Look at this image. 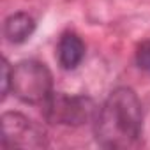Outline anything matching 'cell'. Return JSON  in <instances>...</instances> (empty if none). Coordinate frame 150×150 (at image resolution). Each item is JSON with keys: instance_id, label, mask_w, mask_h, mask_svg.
Listing matches in <instances>:
<instances>
[{"instance_id": "obj_7", "label": "cell", "mask_w": 150, "mask_h": 150, "mask_svg": "<svg viewBox=\"0 0 150 150\" xmlns=\"http://www.w3.org/2000/svg\"><path fill=\"white\" fill-rule=\"evenodd\" d=\"M136 65L141 71L150 72V41H143L138 48H136V55H134Z\"/></svg>"}, {"instance_id": "obj_2", "label": "cell", "mask_w": 150, "mask_h": 150, "mask_svg": "<svg viewBox=\"0 0 150 150\" xmlns=\"http://www.w3.org/2000/svg\"><path fill=\"white\" fill-rule=\"evenodd\" d=\"M11 92L25 104L42 106L53 94L50 69L37 60H23L13 67Z\"/></svg>"}, {"instance_id": "obj_5", "label": "cell", "mask_w": 150, "mask_h": 150, "mask_svg": "<svg viewBox=\"0 0 150 150\" xmlns=\"http://www.w3.org/2000/svg\"><path fill=\"white\" fill-rule=\"evenodd\" d=\"M57 58L62 69L74 71L85 58V42L76 32H64L57 44Z\"/></svg>"}, {"instance_id": "obj_3", "label": "cell", "mask_w": 150, "mask_h": 150, "mask_svg": "<svg viewBox=\"0 0 150 150\" xmlns=\"http://www.w3.org/2000/svg\"><path fill=\"white\" fill-rule=\"evenodd\" d=\"M44 118L58 125H83L96 120L99 108L87 96H69L64 92H53L50 99L41 106Z\"/></svg>"}, {"instance_id": "obj_6", "label": "cell", "mask_w": 150, "mask_h": 150, "mask_svg": "<svg viewBox=\"0 0 150 150\" xmlns=\"http://www.w3.org/2000/svg\"><path fill=\"white\" fill-rule=\"evenodd\" d=\"M34 30H35V21L27 13H14L4 23V35L7 37L9 42L14 44H21L27 39H30Z\"/></svg>"}, {"instance_id": "obj_8", "label": "cell", "mask_w": 150, "mask_h": 150, "mask_svg": "<svg viewBox=\"0 0 150 150\" xmlns=\"http://www.w3.org/2000/svg\"><path fill=\"white\" fill-rule=\"evenodd\" d=\"M11 80H13V67L4 58L2 62V99H6L7 94L11 92Z\"/></svg>"}, {"instance_id": "obj_4", "label": "cell", "mask_w": 150, "mask_h": 150, "mask_svg": "<svg viewBox=\"0 0 150 150\" xmlns=\"http://www.w3.org/2000/svg\"><path fill=\"white\" fill-rule=\"evenodd\" d=\"M2 143L7 148H44L46 132L34 120L21 113L7 111L2 115Z\"/></svg>"}, {"instance_id": "obj_1", "label": "cell", "mask_w": 150, "mask_h": 150, "mask_svg": "<svg viewBox=\"0 0 150 150\" xmlns=\"http://www.w3.org/2000/svg\"><path fill=\"white\" fill-rule=\"evenodd\" d=\"M141 131L143 111L136 92L129 87L115 88L94 120L97 143L104 148L127 150L139 143Z\"/></svg>"}]
</instances>
